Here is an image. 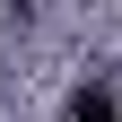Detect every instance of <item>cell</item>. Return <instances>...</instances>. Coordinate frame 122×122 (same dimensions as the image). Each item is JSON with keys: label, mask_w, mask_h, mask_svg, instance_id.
<instances>
[{"label": "cell", "mask_w": 122, "mask_h": 122, "mask_svg": "<svg viewBox=\"0 0 122 122\" xmlns=\"http://www.w3.org/2000/svg\"><path fill=\"white\" fill-rule=\"evenodd\" d=\"M70 122H122L113 87H79V96H70Z\"/></svg>", "instance_id": "1"}]
</instances>
